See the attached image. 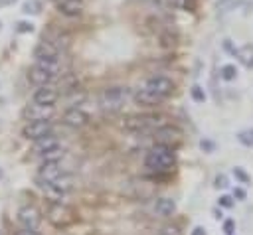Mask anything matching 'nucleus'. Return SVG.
Here are the masks:
<instances>
[{"instance_id": "1", "label": "nucleus", "mask_w": 253, "mask_h": 235, "mask_svg": "<svg viewBox=\"0 0 253 235\" xmlns=\"http://www.w3.org/2000/svg\"><path fill=\"white\" fill-rule=\"evenodd\" d=\"M172 91H174L172 79H168V77H164V75H154V77L146 79L140 89H136V93H134V103L140 105V107H156V105L162 103Z\"/></svg>"}, {"instance_id": "2", "label": "nucleus", "mask_w": 253, "mask_h": 235, "mask_svg": "<svg viewBox=\"0 0 253 235\" xmlns=\"http://www.w3.org/2000/svg\"><path fill=\"white\" fill-rule=\"evenodd\" d=\"M174 164H176V152L172 146L166 144H154L144 158V166L152 172H168L172 170Z\"/></svg>"}, {"instance_id": "3", "label": "nucleus", "mask_w": 253, "mask_h": 235, "mask_svg": "<svg viewBox=\"0 0 253 235\" xmlns=\"http://www.w3.org/2000/svg\"><path fill=\"white\" fill-rule=\"evenodd\" d=\"M164 122V117L162 115H152V113H146V115H130L125 118L123 126L130 132H154L156 128H160Z\"/></svg>"}, {"instance_id": "4", "label": "nucleus", "mask_w": 253, "mask_h": 235, "mask_svg": "<svg viewBox=\"0 0 253 235\" xmlns=\"http://www.w3.org/2000/svg\"><path fill=\"white\" fill-rule=\"evenodd\" d=\"M45 217H47V221H49L53 227H57V229H65V227H69L71 223L77 221L75 211H73L69 205L61 203V201H51V203L47 205Z\"/></svg>"}, {"instance_id": "5", "label": "nucleus", "mask_w": 253, "mask_h": 235, "mask_svg": "<svg viewBox=\"0 0 253 235\" xmlns=\"http://www.w3.org/2000/svg\"><path fill=\"white\" fill-rule=\"evenodd\" d=\"M128 95H130V93H128L126 87H119V85L107 87V89L101 93L99 103H101V107H103L105 111L117 113V111H121V109L125 107V103L128 101Z\"/></svg>"}, {"instance_id": "6", "label": "nucleus", "mask_w": 253, "mask_h": 235, "mask_svg": "<svg viewBox=\"0 0 253 235\" xmlns=\"http://www.w3.org/2000/svg\"><path fill=\"white\" fill-rule=\"evenodd\" d=\"M51 120H28L26 126L22 128V136L26 140H38V138H43L47 134H51Z\"/></svg>"}, {"instance_id": "7", "label": "nucleus", "mask_w": 253, "mask_h": 235, "mask_svg": "<svg viewBox=\"0 0 253 235\" xmlns=\"http://www.w3.org/2000/svg\"><path fill=\"white\" fill-rule=\"evenodd\" d=\"M55 113V107L53 105H40V103H34L32 105H26L24 111H22V117L26 120H47L51 118Z\"/></svg>"}, {"instance_id": "8", "label": "nucleus", "mask_w": 253, "mask_h": 235, "mask_svg": "<svg viewBox=\"0 0 253 235\" xmlns=\"http://www.w3.org/2000/svg\"><path fill=\"white\" fill-rule=\"evenodd\" d=\"M152 136H154L156 144H166V146H172V148L182 140V132L174 126H168V124H162L160 128H156L152 132Z\"/></svg>"}, {"instance_id": "9", "label": "nucleus", "mask_w": 253, "mask_h": 235, "mask_svg": "<svg viewBox=\"0 0 253 235\" xmlns=\"http://www.w3.org/2000/svg\"><path fill=\"white\" fill-rule=\"evenodd\" d=\"M18 221L22 227H28V229H38L40 223H42V213L38 207L34 205H22L18 209Z\"/></svg>"}, {"instance_id": "10", "label": "nucleus", "mask_w": 253, "mask_h": 235, "mask_svg": "<svg viewBox=\"0 0 253 235\" xmlns=\"http://www.w3.org/2000/svg\"><path fill=\"white\" fill-rule=\"evenodd\" d=\"M63 122L71 128H83L89 122V115L79 107H71L63 113Z\"/></svg>"}, {"instance_id": "11", "label": "nucleus", "mask_w": 253, "mask_h": 235, "mask_svg": "<svg viewBox=\"0 0 253 235\" xmlns=\"http://www.w3.org/2000/svg\"><path fill=\"white\" fill-rule=\"evenodd\" d=\"M59 51L61 49L55 43H51L49 39H42L34 47V57H36V61L38 59H59Z\"/></svg>"}, {"instance_id": "12", "label": "nucleus", "mask_w": 253, "mask_h": 235, "mask_svg": "<svg viewBox=\"0 0 253 235\" xmlns=\"http://www.w3.org/2000/svg\"><path fill=\"white\" fill-rule=\"evenodd\" d=\"M51 2L63 16H69V18L79 16L85 8V0H51Z\"/></svg>"}, {"instance_id": "13", "label": "nucleus", "mask_w": 253, "mask_h": 235, "mask_svg": "<svg viewBox=\"0 0 253 235\" xmlns=\"http://www.w3.org/2000/svg\"><path fill=\"white\" fill-rule=\"evenodd\" d=\"M28 79H30V83H34V85L43 87V85H49V83L55 79V75L49 73V71H45V69L40 67V65H34V67H30V71H28Z\"/></svg>"}, {"instance_id": "14", "label": "nucleus", "mask_w": 253, "mask_h": 235, "mask_svg": "<svg viewBox=\"0 0 253 235\" xmlns=\"http://www.w3.org/2000/svg\"><path fill=\"white\" fill-rule=\"evenodd\" d=\"M65 172L61 170L59 162H42V166L38 168V178L45 180V182H53L59 176H63Z\"/></svg>"}, {"instance_id": "15", "label": "nucleus", "mask_w": 253, "mask_h": 235, "mask_svg": "<svg viewBox=\"0 0 253 235\" xmlns=\"http://www.w3.org/2000/svg\"><path fill=\"white\" fill-rule=\"evenodd\" d=\"M59 93L51 87V85H43V87H38L36 93H34V103H40V105H55Z\"/></svg>"}, {"instance_id": "16", "label": "nucleus", "mask_w": 253, "mask_h": 235, "mask_svg": "<svg viewBox=\"0 0 253 235\" xmlns=\"http://www.w3.org/2000/svg\"><path fill=\"white\" fill-rule=\"evenodd\" d=\"M154 211L160 215V217H170L174 215L176 211V201L172 197H160L156 203H154Z\"/></svg>"}, {"instance_id": "17", "label": "nucleus", "mask_w": 253, "mask_h": 235, "mask_svg": "<svg viewBox=\"0 0 253 235\" xmlns=\"http://www.w3.org/2000/svg\"><path fill=\"white\" fill-rule=\"evenodd\" d=\"M53 146H59V142H57V138H55L53 134H47V136H43V138L34 140L32 150H34V154L40 156L42 152H45V150H49V148H53Z\"/></svg>"}, {"instance_id": "18", "label": "nucleus", "mask_w": 253, "mask_h": 235, "mask_svg": "<svg viewBox=\"0 0 253 235\" xmlns=\"http://www.w3.org/2000/svg\"><path fill=\"white\" fill-rule=\"evenodd\" d=\"M40 156H42L43 162H59V158H63V148L61 146H53V148L42 152Z\"/></svg>"}, {"instance_id": "19", "label": "nucleus", "mask_w": 253, "mask_h": 235, "mask_svg": "<svg viewBox=\"0 0 253 235\" xmlns=\"http://www.w3.org/2000/svg\"><path fill=\"white\" fill-rule=\"evenodd\" d=\"M233 53L241 59V63L245 67H253V49L251 47H241V49H235Z\"/></svg>"}, {"instance_id": "20", "label": "nucleus", "mask_w": 253, "mask_h": 235, "mask_svg": "<svg viewBox=\"0 0 253 235\" xmlns=\"http://www.w3.org/2000/svg\"><path fill=\"white\" fill-rule=\"evenodd\" d=\"M22 12L24 14H40L42 12V2L40 0H26L22 4Z\"/></svg>"}, {"instance_id": "21", "label": "nucleus", "mask_w": 253, "mask_h": 235, "mask_svg": "<svg viewBox=\"0 0 253 235\" xmlns=\"http://www.w3.org/2000/svg\"><path fill=\"white\" fill-rule=\"evenodd\" d=\"M237 140H239L243 146L251 148V146H253V128H245V130L237 132Z\"/></svg>"}, {"instance_id": "22", "label": "nucleus", "mask_w": 253, "mask_h": 235, "mask_svg": "<svg viewBox=\"0 0 253 235\" xmlns=\"http://www.w3.org/2000/svg\"><path fill=\"white\" fill-rule=\"evenodd\" d=\"M239 4H241V0H219L217 2V10L219 12H229V10H235Z\"/></svg>"}, {"instance_id": "23", "label": "nucleus", "mask_w": 253, "mask_h": 235, "mask_svg": "<svg viewBox=\"0 0 253 235\" xmlns=\"http://www.w3.org/2000/svg\"><path fill=\"white\" fill-rule=\"evenodd\" d=\"M221 77H223L225 81L235 79V77H237V69H235V65H223V67H221Z\"/></svg>"}, {"instance_id": "24", "label": "nucleus", "mask_w": 253, "mask_h": 235, "mask_svg": "<svg viewBox=\"0 0 253 235\" xmlns=\"http://www.w3.org/2000/svg\"><path fill=\"white\" fill-rule=\"evenodd\" d=\"M190 95H192V99H194L196 103H204V101H206V93H204V89H202L200 85H194V87L190 89Z\"/></svg>"}, {"instance_id": "25", "label": "nucleus", "mask_w": 253, "mask_h": 235, "mask_svg": "<svg viewBox=\"0 0 253 235\" xmlns=\"http://www.w3.org/2000/svg\"><path fill=\"white\" fill-rule=\"evenodd\" d=\"M16 32H20V34H30V32H34V24L22 20V22L16 24Z\"/></svg>"}, {"instance_id": "26", "label": "nucleus", "mask_w": 253, "mask_h": 235, "mask_svg": "<svg viewBox=\"0 0 253 235\" xmlns=\"http://www.w3.org/2000/svg\"><path fill=\"white\" fill-rule=\"evenodd\" d=\"M233 176H235L241 184H249V182H251V178H249V176L245 174V170H243V168H239V166H237V168H233Z\"/></svg>"}, {"instance_id": "27", "label": "nucleus", "mask_w": 253, "mask_h": 235, "mask_svg": "<svg viewBox=\"0 0 253 235\" xmlns=\"http://www.w3.org/2000/svg\"><path fill=\"white\" fill-rule=\"evenodd\" d=\"M168 2H170V6L180 8V10H184V8H192V6H194L192 0H168Z\"/></svg>"}, {"instance_id": "28", "label": "nucleus", "mask_w": 253, "mask_h": 235, "mask_svg": "<svg viewBox=\"0 0 253 235\" xmlns=\"http://www.w3.org/2000/svg\"><path fill=\"white\" fill-rule=\"evenodd\" d=\"M160 235H182V233H180V229L176 225H164L160 229Z\"/></svg>"}, {"instance_id": "29", "label": "nucleus", "mask_w": 253, "mask_h": 235, "mask_svg": "<svg viewBox=\"0 0 253 235\" xmlns=\"http://www.w3.org/2000/svg\"><path fill=\"white\" fill-rule=\"evenodd\" d=\"M233 231H235V221L225 219V221H223V233H225V235H233Z\"/></svg>"}, {"instance_id": "30", "label": "nucleus", "mask_w": 253, "mask_h": 235, "mask_svg": "<svg viewBox=\"0 0 253 235\" xmlns=\"http://www.w3.org/2000/svg\"><path fill=\"white\" fill-rule=\"evenodd\" d=\"M219 205H221V207H231V205H233V199H231L229 196H221V197H219Z\"/></svg>"}, {"instance_id": "31", "label": "nucleus", "mask_w": 253, "mask_h": 235, "mask_svg": "<svg viewBox=\"0 0 253 235\" xmlns=\"http://www.w3.org/2000/svg\"><path fill=\"white\" fill-rule=\"evenodd\" d=\"M14 235H40L36 229H28V227H22V229H18Z\"/></svg>"}, {"instance_id": "32", "label": "nucleus", "mask_w": 253, "mask_h": 235, "mask_svg": "<svg viewBox=\"0 0 253 235\" xmlns=\"http://www.w3.org/2000/svg\"><path fill=\"white\" fill-rule=\"evenodd\" d=\"M215 186L217 188H227V178L225 176H217L215 178Z\"/></svg>"}, {"instance_id": "33", "label": "nucleus", "mask_w": 253, "mask_h": 235, "mask_svg": "<svg viewBox=\"0 0 253 235\" xmlns=\"http://www.w3.org/2000/svg\"><path fill=\"white\" fill-rule=\"evenodd\" d=\"M233 197H237V199H245V192H243L241 188H235V190H233Z\"/></svg>"}, {"instance_id": "34", "label": "nucleus", "mask_w": 253, "mask_h": 235, "mask_svg": "<svg viewBox=\"0 0 253 235\" xmlns=\"http://www.w3.org/2000/svg\"><path fill=\"white\" fill-rule=\"evenodd\" d=\"M200 146H202L204 150H213V144H211L210 140H202V142H200Z\"/></svg>"}, {"instance_id": "35", "label": "nucleus", "mask_w": 253, "mask_h": 235, "mask_svg": "<svg viewBox=\"0 0 253 235\" xmlns=\"http://www.w3.org/2000/svg\"><path fill=\"white\" fill-rule=\"evenodd\" d=\"M14 2H18V0H0V8H6V6H12Z\"/></svg>"}, {"instance_id": "36", "label": "nucleus", "mask_w": 253, "mask_h": 235, "mask_svg": "<svg viewBox=\"0 0 253 235\" xmlns=\"http://www.w3.org/2000/svg\"><path fill=\"white\" fill-rule=\"evenodd\" d=\"M192 235H206V229H204V227H196V229L192 231Z\"/></svg>"}, {"instance_id": "37", "label": "nucleus", "mask_w": 253, "mask_h": 235, "mask_svg": "<svg viewBox=\"0 0 253 235\" xmlns=\"http://www.w3.org/2000/svg\"><path fill=\"white\" fill-rule=\"evenodd\" d=\"M2 176H4V172H2V168H0V180H2Z\"/></svg>"}, {"instance_id": "38", "label": "nucleus", "mask_w": 253, "mask_h": 235, "mask_svg": "<svg viewBox=\"0 0 253 235\" xmlns=\"http://www.w3.org/2000/svg\"><path fill=\"white\" fill-rule=\"evenodd\" d=\"M0 26H2V24H0Z\"/></svg>"}]
</instances>
